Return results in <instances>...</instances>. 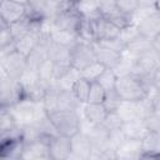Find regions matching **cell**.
<instances>
[{
    "label": "cell",
    "instance_id": "7",
    "mask_svg": "<svg viewBox=\"0 0 160 160\" xmlns=\"http://www.w3.org/2000/svg\"><path fill=\"white\" fill-rule=\"evenodd\" d=\"M81 20H82V16L75 9L74 1H71V4L66 9H64L61 12H59L54 18L52 26L56 28V29H60V30L76 32L79 26H80Z\"/></svg>",
    "mask_w": 160,
    "mask_h": 160
},
{
    "label": "cell",
    "instance_id": "45",
    "mask_svg": "<svg viewBox=\"0 0 160 160\" xmlns=\"http://www.w3.org/2000/svg\"><path fill=\"white\" fill-rule=\"evenodd\" d=\"M138 105H139V111H140L141 120H144L145 118H148L150 114H152L155 111L154 104H152V100H151V95L141 99L140 101H138Z\"/></svg>",
    "mask_w": 160,
    "mask_h": 160
},
{
    "label": "cell",
    "instance_id": "49",
    "mask_svg": "<svg viewBox=\"0 0 160 160\" xmlns=\"http://www.w3.org/2000/svg\"><path fill=\"white\" fill-rule=\"evenodd\" d=\"M152 49H154V50L159 54V56H160V35L152 40Z\"/></svg>",
    "mask_w": 160,
    "mask_h": 160
},
{
    "label": "cell",
    "instance_id": "26",
    "mask_svg": "<svg viewBox=\"0 0 160 160\" xmlns=\"http://www.w3.org/2000/svg\"><path fill=\"white\" fill-rule=\"evenodd\" d=\"M142 151L151 155H160V132H148L141 140Z\"/></svg>",
    "mask_w": 160,
    "mask_h": 160
},
{
    "label": "cell",
    "instance_id": "40",
    "mask_svg": "<svg viewBox=\"0 0 160 160\" xmlns=\"http://www.w3.org/2000/svg\"><path fill=\"white\" fill-rule=\"evenodd\" d=\"M138 36H140L139 30H138V25H136V24H132V25H129V26L121 29L118 38H119L125 45H128L129 42H131L132 40H135Z\"/></svg>",
    "mask_w": 160,
    "mask_h": 160
},
{
    "label": "cell",
    "instance_id": "23",
    "mask_svg": "<svg viewBox=\"0 0 160 160\" xmlns=\"http://www.w3.org/2000/svg\"><path fill=\"white\" fill-rule=\"evenodd\" d=\"M75 9L84 18L89 20H98L101 18L99 12V5L98 1L94 0H86V1H74Z\"/></svg>",
    "mask_w": 160,
    "mask_h": 160
},
{
    "label": "cell",
    "instance_id": "13",
    "mask_svg": "<svg viewBox=\"0 0 160 160\" xmlns=\"http://www.w3.org/2000/svg\"><path fill=\"white\" fill-rule=\"evenodd\" d=\"M91 45H92V49H94V52H95L96 61L102 64L106 69L112 70L118 65V62L120 61V59L122 56L121 54H118V52H115V51L100 45L99 42H94Z\"/></svg>",
    "mask_w": 160,
    "mask_h": 160
},
{
    "label": "cell",
    "instance_id": "41",
    "mask_svg": "<svg viewBox=\"0 0 160 160\" xmlns=\"http://www.w3.org/2000/svg\"><path fill=\"white\" fill-rule=\"evenodd\" d=\"M116 5H118V9L120 10V12L129 15V16H134V14L139 6V1H136V0H116Z\"/></svg>",
    "mask_w": 160,
    "mask_h": 160
},
{
    "label": "cell",
    "instance_id": "46",
    "mask_svg": "<svg viewBox=\"0 0 160 160\" xmlns=\"http://www.w3.org/2000/svg\"><path fill=\"white\" fill-rule=\"evenodd\" d=\"M151 100H152L155 111H160V90H155L151 94Z\"/></svg>",
    "mask_w": 160,
    "mask_h": 160
},
{
    "label": "cell",
    "instance_id": "50",
    "mask_svg": "<svg viewBox=\"0 0 160 160\" xmlns=\"http://www.w3.org/2000/svg\"><path fill=\"white\" fill-rule=\"evenodd\" d=\"M66 160H84V159H81L80 156H78V155H75L74 152H71V155H70Z\"/></svg>",
    "mask_w": 160,
    "mask_h": 160
},
{
    "label": "cell",
    "instance_id": "17",
    "mask_svg": "<svg viewBox=\"0 0 160 160\" xmlns=\"http://www.w3.org/2000/svg\"><path fill=\"white\" fill-rule=\"evenodd\" d=\"M50 39L52 42L61 45V46H65V48H69V49H71L75 44H78L80 41L76 32L60 30V29H56L54 26H51V29H50Z\"/></svg>",
    "mask_w": 160,
    "mask_h": 160
},
{
    "label": "cell",
    "instance_id": "36",
    "mask_svg": "<svg viewBox=\"0 0 160 160\" xmlns=\"http://www.w3.org/2000/svg\"><path fill=\"white\" fill-rule=\"evenodd\" d=\"M105 96H106V91L98 82H91L86 104H102L105 100Z\"/></svg>",
    "mask_w": 160,
    "mask_h": 160
},
{
    "label": "cell",
    "instance_id": "25",
    "mask_svg": "<svg viewBox=\"0 0 160 160\" xmlns=\"http://www.w3.org/2000/svg\"><path fill=\"white\" fill-rule=\"evenodd\" d=\"M135 60L132 56H130L128 52H124L120 61L118 62V65L112 69L114 74L118 76V78H122V76H126V75H131L135 70Z\"/></svg>",
    "mask_w": 160,
    "mask_h": 160
},
{
    "label": "cell",
    "instance_id": "9",
    "mask_svg": "<svg viewBox=\"0 0 160 160\" xmlns=\"http://www.w3.org/2000/svg\"><path fill=\"white\" fill-rule=\"evenodd\" d=\"M26 1L4 0L0 2V20L11 25L25 18Z\"/></svg>",
    "mask_w": 160,
    "mask_h": 160
},
{
    "label": "cell",
    "instance_id": "22",
    "mask_svg": "<svg viewBox=\"0 0 160 160\" xmlns=\"http://www.w3.org/2000/svg\"><path fill=\"white\" fill-rule=\"evenodd\" d=\"M150 50H152V41L140 35L135 40H132L131 42H129L126 45V51L125 52H128L130 56L136 59V58L141 56L142 54H145Z\"/></svg>",
    "mask_w": 160,
    "mask_h": 160
},
{
    "label": "cell",
    "instance_id": "30",
    "mask_svg": "<svg viewBox=\"0 0 160 160\" xmlns=\"http://www.w3.org/2000/svg\"><path fill=\"white\" fill-rule=\"evenodd\" d=\"M9 29H10V32H11L14 40L18 41L31 31V21L29 19L24 18L20 21L9 25Z\"/></svg>",
    "mask_w": 160,
    "mask_h": 160
},
{
    "label": "cell",
    "instance_id": "20",
    "mask_svg": "<svg viewBox=\"0 0 160 160\" xmlns=\"http://www.w3.org/2000/svg\"><path fill=\"white\" fill-rule=\"evenodd\" d=\"M48 58L54 62V64H61V65H70V49L58 45L55 42L49 44V50H48Z\"/></svg>",
    "mask_w": 160,
    "mask_h": 160
},
{
    "label": "cell",
    "instance_id": "8",
    "mask_svg": "<svg viewBox=\"0 0 160 160\" xmlns=\"http://www.w3.org/2000/svg\"><path fill=\"white\" fill-rule=\"evenodd\" d=\"M160 68V56L159 54L152 49L141 56L136 58L135 60V70L132 74H135L139 78H150L152 79L154 72Z\"/></svg>",
    "mask_w": 160,
    "mask_h": 160
},
{
    "label": "cell",
    "instance_id": "44",
    "mask_svg": "<svg viewBox=\"0 0 160 160\" xmlns=\"http://www.w3.org/2000/svg\"><path fill=\"white\" fill-rule=\"evenodd\" d=\"M14 42H15V40L10 32L9 25L0 20V49L5 48L8 45H11Z\"/></svg>",
    "mask_w": 160,
    "mask_h": 160
},
{
    "label": "cell",
    "instance_id": "11",
    "mask_svg": "<svg viewBox=\"0 0 160 160\" xmlns=\"http://www.w3.org/2000/svg\"><path fill=\"white\" fill-rule=\"evenodd\" d=\"M139 34L149 40H154L160 35V10L154 11L149 16L140 20L138 24Z\"/></svg>",
    "mask_w": 160,
    "mask_h": 160
},
{
    "label": "cell",
    "instance_id": "31",
    "mask_svg": "<svg viewBox=\"0 0 160 160\" xmlns=\"http://www.w3.org/2000/svg\"><path fill=\"white\" fill-rule=\"evenodd\" d=\"M90 88H91V82L80 78L72 86L71 91L74 92L75 98L81 102V104H86L88 102V98H89V92H90Z\"/></svg>",
    "mask_w": 160,
    "mask_h": 160
},
{
    "label": "cell",
    "instance_id": "10",
    "mask_svg": "<svg viewBox=\"0 0 160 160\" xmlns=\"http://www.w3.org/2000/svg\"><path fill=\"white\" fill-rule=\"evenodd\" d=\"M72 152L71 139L58 135L51 139L49 144V156L51 160H66Z\"/></svg>",
    "mask_w": 160,
    "mask_h": 160
},
{
    "label": "cell",
    "instance_id": "43",
    "mask_svg": "<svg viewBox=\"0 0 160 160\" xmlns=\"http://www.w3.org/2000/svg\"><path fill=\"white\" fill-rule=\"evenodd\" d=\"M100 45L118 52V54H124L126 51V45L119 39V38H115V39H110V40H101V41H98Z\"/></svg>",
    "mask_w": 160,
    "mask_h": 160
},
{
    "label": "cell",
    "instance_id": "2",
    "mask_svg": "<svg viewBox=\"0 0 160 160\" xmlns=\"http://www.w3.org/2000/svg\"><path fill=\"white\" fill-rule=\"evenodd\" d=\"M19 125H35L44 115H46L42 102H36L30 99H24L9 108Z\"/></svg>",
    "mask_w": 160,
    "mask_h": 160
},
{
    "label": "cell",
    "instance_id": "39",
    "mask_svg": "<svg viewBox=\"0 0 160 160\" xmlns=\"http://www.w3.org/2000/svg\"><path fill=\"white\" fill-rule=\"evenodd\" d=\"M102 125L110 131V132H118L121 131V128L124 125V121L118 115V112H109Z\"/></svg>",
    "mask_w": 160,
    "mask_h": 160
},
{
    "label": "cell",
    "instance_id": "29",
    "mask_svg": "<svg viewBox=\"0 0 160 160\" xmlns=\"http://www.w3.org/2000/svg\"><path fill=\"white\" fill-rule=\"evenodd\" d=\"M19 126L15 116L9 108H0V134L12 130Z\"/></svg>",
    "mask_w": 160,
    "mask_h": 160
},
{
    "label": "cell",
    "instance_id": "16",
    "mask_svg": "<svg viewBox=\"0 0 160 160\" xmlns=\"http://www.w3.org/2000/svg\"><path fill=\"white\" fill-rule=\"evenodd\" d=\"M84 120L91 125H101L106 116H108V111L105 109V106L102 104H85L84 110Z\"/></svg>",
    "mask_w": 160,
    "mask_h": 160
},
{
    "label": "cell",
    "instance_id": "52",
    "mask_svg": "<svg viewBox=\"0 0 160 160\" xmlns=\"http://www.w3.org/2000/svg\"><path fill=\"white\" fill-rule=\"evenodd\" d=\"M159 158H160V155H159Z\"/></svg>",
    "mask_w": 160,
    "mask_h": 160
},
{
    "label": "cell",
    "instance_id": "48",
    "mask_svg": "<svg viewBox=\"0 0 160 160\" xmlns=\"http://www.w3.org/2000/svg\"><path fill=\"white\" fill-rule=\"evenodd\" d=\"M139 160H160V158H159L158 155H151V154L144 152V154L139 158Z\"/></svg>",
    "mask_w": 160,
    "mask_h": 160
},
{
    "label": "cell",
    "instance_id": "37",
    "mask_svg": "<svg viewBox=\"0 0 160 160\" xmlns=\"http://www.w3.org/2000/svg\"><path fill=\"white\" fill-rule=\"evenodd\" d=\"M98 5H99V12L104 19H108L119 11L116 0H100L98 1Z\"/></svg>",
    "mask_w": 160,
    "mask_h": 160
},
{
    "label": "cell",
    "instance_id": "27",
    "mask_svg": "<svg viewBox=\"0 0 160 160\" xmlns=\"http://www.w3.org/2000/svg\"><path fill=\"white\" fill-rule=\"evenodd\" d=\"M54 62L50 59L44 60L38 68L39 81L46 86H50L54 82Z\"/></svg>",
    "mask_w": 160,
    "mask_h": 160
},
{
    "label": "cell",
    "instance_id": "42",
    "mask_svg": "<svg viewBox=\"0 0 160 160\" xmlns=\"http://www.w3.org/2000/svg\"><path fill=\"white\" fill-rule=\"evenodd\" d=\"M144 124L149 132H160V111H154L145 118Z\"/></svg>",
    "mask_w": 160,
    "mask_h": 160
},
{
    "label": "cell",
    "instance_id": "38",
    "mask_svg": "<svg viewBox=\"0 0 160 160\" xmlns=\"http://www.w3.org/2000/svg\"><path fill=\"white\" fill-rule=\"evenodd\" d=\"M121 101L122 100L120 99L118 92L115 90H111V91L106 92V96H105V100H104L102 105L105 106L108 112H116L119 106H120V104H121Z\"/></svg>",
    "mask_w": 160,
    "mask_h": 160
},
{
    "label": "cell",
    "instance_id": "12",
    "mask_svg": "<svg viewBox=\"0 0 160 160\" xmlns=\"http://www.w3.org/2000/svg\"><path fill=\"white\" fill-rule=\"evenodd\" d=\"M144 154L141 140L135 139H124L116 148V155L126 160H139Z\"/></svg>",
    "mask_w": 160,
    "mask_h": 160
},
{
    "label": "cell",
    "instance_id": "19",
    "mask_svg": "<svg viewBox=\"0 0 160 160\" xmlns=\"http://www.w3.org/2000/svg\"><path fill=\"white\" fill-rule=\"evenodd\" d=\"M149 131L146 130V126L144 124V120H132L124 122L121 128V134L125 139H135V140H142L145 135Z\"/></svg>",
    "mask_w": 160,
    "mask_h": 160
},
{
    "label": "cell",
    "instance_id": "32",
    "mask_svg": "<svg viewBox=\"0 0 160 160\" xmlns=\"http://www.w3.org/2000/svg\"><path fill=\"white\" fill-rule=\"evenodd\" d=\"M80 78H81L80 71H78L76 69L71 68L68 74H65L60 80L54 81V84H55L60 90H71L72 86H74V84H75Z\"/></svg>",
    "mask_w": 160,
    "mask_h": 160
},
{
    "label": "cell",
    "instance_id": "33",
    "mask_svg": "<svg viewBox=\"0 0 160 160\" xmlns=\"http://www.w3.org/2000/svg\"><path fill=\"white\" fill-rule=\"evenodd\" d=\"M35 126L40 130L41 135H45V136H49V138H55V136L59 135V132H58V130H56L54 122L50 120V118L48 116V114L44 115V116L35 124Z\"/></svg>",
    "mask_w": 160,
    "mask_h": 160
},
{
    "label": "cell",
    "instance_id": "14",
    "mask_svg": "<svg viewBox=\"0 0 160 160\" xmlns=\"http://www.w3.org/2000/svg\"><path fill=\"white\" fill-rule=\"evenodd\" d=\"M71 149L75 155L80 156L84 160H89L94 151V145L89 136L85 132L80 131L74 138H71Z\"/></svg>",
    "mask_w": 160,
    "mask_h": 160
},
{
    "label": "cell",
    "instance_id": "18",
    "mask_svg": "<svg viewBox=\"0 0 160 160\" xmlns=\"http://www.w3.org/2000/svg\"><path fill=\"white\" fill-rule=\"evenodd\" d=\"M40 38H41V34H40V32L30 31L28 35H25V36L21 38L20 40L15 41L16 51L20 52L21 55H24L25 58H28V56L35 50V48L39 45Z\"/></svg>",
    "mask_w": 160,
    "mask_h": 160
},
{
    "label": "cell",
    "instance_id": "21",
    "mask_svg": "<svg viewBox=\"0 0 160 160\" xmlns=\"http://www.w3.org/2000/svg\"><path fill=\"white\" fill-rule=\"evenodd\" d=\"M81 102L71 90H60L58 95V111H78Z\"/></svg>",
    "mask_w": 160,
    "mask_h": 160
},
{
    "label": "cell",
    "instance_id": "34",
    "mask_svg": "<svg viewBox=\"0 0 160 160\" xmlns=\"http://www.w3.org/2000/svg\"><path fill=\"white\" fill-rule=\"evenodd\" d=\"M41 132L35 125H24L21 131V141L25 145H30L41 139Z\"/></svg>",
    "mask_w": 160,
    "mask_h": 160
},
{
    "label": "cell",
    "instance_id": "1",
    "mask_svg": "<svg viewBox=\"0 0 160 160\" xmlns=\"http://www.w3.org/2000/svg\"><path fill=\"white\" fill-rule=\"evenodd\" d=\"M115 91L122 101H140L150 96L155 89L150 78H139L135 74L118 78Z\"/></svg>",
    "mask_w": 160,
    "mask_h": 160
},
{
    "label": "cell",
    "instance_id": "5",
    "mask_svg": "<svg viewBox=\"0 0 160 160\" xmlns=\"http://www.w3.org/2000/svg\"><path fill=\"white\" fill-rule=\"evenodd\" d=\"M26 66H28L26 58L18 51H12L5 56H0L1 74L6 75L12 80H20L21 75L26 70Z\"/></svg>",
    "mask_w": 160,
    "mask_h": 160
},
{
    "label": "cell",
    "instance_id": "4",
    "mask_svg": "<svg viewBox=\"0 0 160 160\" xmlns=\"http://www.w3.org/2000/svg\"><path fill=\"white\" fill-rule=\"evenodd\" d=\"M25 99L24 88L19 80H12L1 74L0 80V108H10Z\"/></svg>",
    "mask_w": 160,
    "mask_h": 160
},
{
    "label": "cell",
    "instance_id": "35",
    "mask_svg": "<svg viewBox=\"0 0 160 160\" xmlns=\"http://www.w3.org/2000/svg\"><path fill=\"white\" fill-rule=\"evenodd\" d=\"M116 81H118V76L114 74V71L110 70V69H106V70L101 74V76L98 79L96 82L108 92V91L115 90Z\"/></svg>",
    "mask_w": 160,
    "mask_h": 160
},
{
    "label": "cell",
    "instance_id": "28",
    "mask_svg": "<svg viewBox=\"0 0 160 160\" xmlns=\"http://www.w3.org/2000/svg\"><path fill=\"white\" fill-rule=\"evenodd\" d=\"M106 70V68L100 64L99 61H94L92 64H90L89 66H86L84 70L80 71V75L82 79L90 81V82H96L98 79L101 76V74Z\"/></svg>",
    "mask_w": 160,
    "mask_h": 160
},
{
    "label": "cell",
    "instance_id": "15",
    "mask_svg": "<svg viewBox=\"0 0 160 160\" xmlns=\"http://www.w3.org/2000/svg\"><path fill=\"white\" fill-rule=\"evenodd\" d=\"M95 24V35H96V42L101 40H110L119 36L120 29L115 26L109 20L100 18L98 20H94Z\"/></svg>",
    "mask_w": 160,
    "mask_h": 160
},
{
    "label": "cell",
    "instance_id": "24",
    "mask_svg": "<svg viewBox=\"0 0 160 160\" xmlns=\"http://www.w3.org/2000/svg\"><path fill=\"white\" fill-rule=\"evenodd\" d=\"M116 112L124 122L132 120H141L138 101H121Z\"/></svg>",
    "mask_w": 160,
    "mask_h": 160
},
{
    "label": "cell",
    "instance_id": "6",
    "mask_svg": "<svg viewBox=\"0 0 160 160\" xmlns=\"http://www.w3.org/2000/svg\"><path fill=\"white\" fill-rule=\"evenodd\" d=\"M94 61H96V58L91 44L79 41L70 49V64L78 71L84 70Z\"/></svg>",
    "mask_w": 160,
    "mask_h": 160
},
{
    "label": "cell",
    "instance_id": "51",
    "mask_svg": "<svg viewBox=\"0 0 160 160\" xmlns=\"http://www.w3.org/2000/svg\"><path fill=\"white\" fill-rule=\"evenodd\" d=\"M114 160H126V159H124V158H121V156H116Z\"/></svg>",
    "mask_w": 160,
    "mask_h": 160
},
{
    "label": "cell",
    "instance_id": "3",
    "mask_svg": "<svg viewBox=\"0 0 160 160\" xmlns=\"http://www.w3.org/2000/svg\"><path fill=\"white\" fill-rule=\"evenodd\" d=\"M48 116L54 122L59 135L71 139L81 131L82 122L78 111H56Z\"/></svg>",
    "mask_w": 160,
    "mask_h": 160
},
{
    "label": "cell",
    "instance_id": "47",
    "mask_svg": "<svg viewBox=\"0 0 160 160\" xmlns=\"http://www.w3.org/2000/svg\"><path fill=\"white\" fill-rule=\"evenodd\" d=\"M152 86L155 90H160V68L154 72L152 75Z\"/></svg>",
    "mask_w": 160,
    "mask_h": 160
}]
</instances>
